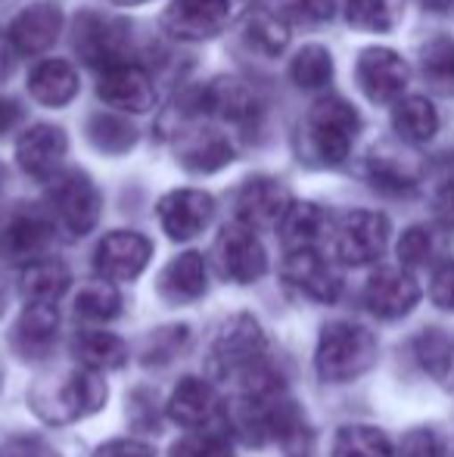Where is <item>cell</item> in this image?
<instances>
[{"mask_svg": "<svg viewBox=\"0 0 454 457\" xmlns=\"http://www.w3.org/2000/svg\"><path fill=\"white\" fill-rule=\"evenodd\" d=\"M106 395H110V389H106L103 373L75 367V370L37 379L29 392V404L44 423L62 427V423H75L97 414L106 404Z\"/></svg>", "mask_w": 454, "mask_h": 457, "instance_id": "1", "label": "cell"}, {"mask_svg": "<svg viewBox=\"0 0 454 457\" xmlns=\"http://www.w3.org/2000/svg\"><path fill=\"white\" fill-rule=\"evenodd\" d=\"M358 131H361V119L355 106L343 96L327 94L311 106L299 128V153L309 165L334 169L349 159Z\"/></svg>", "mask_w": 454, "mask_h": 457, "instance_id": "2", "label": "cell"}, {"mask_svg": "<svg viewBox=\"0 0 454 457\" xmlns=\"http://www.w3.org/2000/svg\"><path fill=\"white\" fill-rule=\"evenodd\" d=\"M376 361V337L361 324L334 320L321 330L315 367L324 383H351Z\"/></svg>", "mask_w": 454, "mask_h": 457, "instance_id": "3", "label": "cell"}, {"mask_svg": "<svg viewBox=\"0 0 454 457\" xmlns=\"http://www.w3.org/2000/svg\"><path fill=\"white\" fill-rule=\"evenodd\" d=\"M72 47L81 56V62L97 72H110V69L131 66V29L128 22L103 12L85 10L75 19L72 31Z\"/></svg>", "mask_w": 454, "mask_h": 457, "instance_id": "4", "label": "cell"}, {"mask_svg": "<svg viewBox=\"0 0 454 457\" xmlns=\"http://www.w3.org/2000/svg\"><path fill=\"white\" fill-rule=\"evenodd\" d=\"M47 203L54 224H60L72 237L91 234L100 221V212H103V196H100L97 184L78 169L60 171L56 178H50Z\"/></svg>", "mask_w": 454, "mask_h": 457, "instance_id": "5", "label": "cell"}, {"mask_svg": "<svg viewBox=\"0 0 454 457\" xmlns=\"http://www.w3.org/2000/svg\"><path fill=\"white\" fill-rule=\"evenodd\" d=\"M389 243V221L380 212L355 209L340 218L334 230V253L343 265L361 268L376 262L386 253Z\"/></svg>", "mask_w": 454, "mask_h": 457, "instance_id": "6", "label": "cell"}, {"mask_svg": "<svg viewBox=\"0 0 454 457\" xmlns=\"http://www.w3.org/2000/svg\"><path fill=\"white\" fill-rule=\"evenodd\" d=\"M54 218L37 205L19 203L0 218V255L10 262H35L54 243Z\"/></svg>", "mask_w": 454, "mask_h": 457, "instance_id": "7", "label": "cell"}, {"mask_svg": "<svg viewBox=\"0 0 454 457\" xmlns=\"http://www.w3.org/2000/svg\"><path fill=\"white\" fill-rule=\"evenodd\" d=\"M169 417L190 433H221L227 411L212 383L200 377H184L169 398Z\"/></svg>", "mask_w": 454, "mask_h": 457, "instance_id": "8", "label": "cell"}, {"mask_svg": "<svg viewBox=\"0 0 454 457\" xmlns=\"http://www.w3.org/2000/svg\"><path fill=\"white\" fill-rule=\"evenodd\" d=\"M215 265H219V274L230 283H255L268 271V255L259 237H255V230L234 221L219 234Z\"/></svg>", "mask_w": 454, "mask_h": 457, "instance_id": "9", "label": "cell"}, {"mask_svg": "<svg viewBox=\"0 0 454 457\" xmlns=\"http://www.w3.org/2000/svg\"><path fill=\"white\" fill-rule=\"evenodd\" d=\"M153 243L144 234L134 230H112L100 240L97 253H94V268H97L100 280L121 283L134 280L144 274V268L150 265Z\"/></svg>", "mask_w": 454, "mask_h": 457, "instance_id": "10", "label": "cell"}, {"mask_svg": "<svg viewBox=\"0 0 454 457\" xmlns=\"http://www.w3.org/2000/svg\"><path fill=\"white\" fill-rule=\"evenodd\" d=\"M159 224L171 240L184 243L194 240L196 234L209 228V221L215 218V199L206 190H171L159 199L156 205Z\"/></svg>", "mask_w": 454, "mask_h": 457, "instance_id": "11", "label": "cell"}, {"mask_svg": "<svg viewBox=\"0 0 454 457\" xmlns=\"http://www.w3.org/2000/svg\"><path fill=\"white\" fill-rule=\"evenodd\" d=\"M230 0H171L162 12L165 29L181 41H206L227 29Z\"/></svg>", "mask_w": 454, "mask_h": 457, "instance_id": "12", "label": "cell"}, {"mask_svg": "<svg viewBox=\"0 0 454 457\" xmlns=\"http://www.w3.org/2000/svg\"><path fill=\"white\" fill-rule=\"evenodd\" d=\"M408 66L386 47H367L358 56V87L370 103H392L408 87Z\"/></svg>", "mask_w": 454, "mask_h": 457, "instance_id": "13", "label": "cell"}, {"mask_svg": "<svg viewBox=\"0 0 454 457\" xmlns=\"http://www.w3.org/2000/svg\"><path fill=\"white\" fill-rule=\"evenodd\" d=\"M420 302V283L401 268H376L364 283V305L383 320L405 318Z\"/></svg>", "mask_w": 454, "mask_h": 457, "instance_id": "14", "label": "cell"}, {"mask_svg": "<svg viewBox=\"0 0 454 457\" xmlns=\"http://www.w3.org/2000/svg\"><path fill=\"white\" fill-rule=\"evenodd\" d=\"M66 159V134L56 125H35L19 137L16 162L35 181H50L60 175V165Z\"/></svg>", "mask_w": 454, "mask_h": 457, "instance_id": "15", "label": "cell"}, {"mask_svg": "<svg viewBox=\"0 0 454 457\" xmlns=\"http://www.w3.org/2000/svg\"><path fill=\"white\" fill-rule=\"evenodd\" d=\"M290 193L274 178H252L236 193V218L246 228H277L290 209Z\"/></svg>", "mask_w": 454, "mask_h": 457, "instance_id": "16", "label": "cell"}, {"mask_svg": "<svg viewBox=\"0 0 454 457\" xmlns=\"http://www.w3.org/2000/svg\"><path fill=\"white\" fill-rule=\"evenodd\" d=\"M284 280L290 283V287H296L302 295H309V299L324 302V305L340 299V289H343L340 274L334 271V265H330L318 249L286 253Z\"/></svg>", "mask_w": 454, "mask_h": 457, "instance_id": "17", "label": "cell"}, {"mask_svg": "<svg viewBox=\"0 0 454 457\" xmlns=\"http://www.w3.org/2000/svg\"><path fill=\"white\" fill-rule=\"evenodd\" d=\"M56 333H60V314L56 305H41V302H29L25 312L19 314L16 327H12V352L22 361H44L54 352Z\"/></svg>", "mask_w": 454, "mask_h": 457, "instance_id": "18", "label": "cell"}, {"mask_svg": "<svg viewBox=\"0 0 454 457\" xmlns=\"http://www.w3.org/2000/svg\"><path fill=\"white\" fill-rule=\"evenodd\" d=\"M60 31H62L60 6L41 0V4L25 6V10L12 19L10 44H12V50H19V54L35 56V54H44L47 47H54Z\"/></svg>", "mask_w": 454, "mask_h": 457, "instance_id": "19", "label": "cell"}, {"mask_svg": "<svg viewBox=\"0 0 454 457\" xmlns=\"http://www.w3.org/2000/svg\"><path fill=\"white\" fill-rule=\"evenodd\" d=\"M196 106L234 125H249L259 119V96L240 79H215L196 96Z\"/></svg>", "mask_w": 454, "mask_h": 457, "instance_id": "20", "label": "cell"}, {"mask_svg": "<svg viewBox=\"0 0 454 457\" xmlns=\"http://www.w3.org/2000/svg\"><path fill=\"white\" fill-rule=\"evenodd\" d=\"M175 156L187 171H219L234 159L230 140L215 128H194L175 140Z\"/></svg>", "mask_w": 454, "mask_h": 457, "instance_id": "21", "label": "cell"}, {"mask_svg": "<svg viewBox=\"0 0 454 457\" xmlns=\"http://www.w3.org/2000/svg\"><path fill=\"white\" fill-rule=\"evenodd\" d=\"M159 295L169 305H190L206 293V262L200 253H181L162 268L156 283Z\"/></svg>", "mask_w": 454, "mask_h": 457, "instance_id": "22", "label": "cell"}, {"mask_svg": "<svg viewBox=\"0 0 454 457\" xmlns=\"http://www.w3.org/2000/svg\"><path fill=\"white\" fill-rule=\"evenodd\" d=\"M97 94L103 103L125 109V112H146L153 106V81L137 66H121L103 72L97 81Z\"/></svg>", "mask_w": 454, "mask_h": 457, "instance_id": "23", "label": "cell"}, {"mask_svg": "<svg viewBox=\"0 0 454 457\" xmlns=\"http://www.w3.org/2000/svg\"><path fill=\"white\" fill-rule=\"evenodd\" d=\"M29 94L41 106H66L78 94V72L66 60H44L31 69Z\"/></svg>", "mask_w": 454, "mask_h": 457, "instance_id": "24", "label": "cell"}, {"mask_svg": "<svg viewBox=\"0 0 454 457\" xmlns=\"http://www.w3.org/2000/svg\"><path fill=\"white\" fill-rule=\"evenodd\" d=\"M327 212L315 203H293L286 209L284 221L277 224L280 240H284L286 253H305V249H318L324 230H327Z\"/></svg>", "mask_w": 454, "mask_h": 457, "instance_id": "25", "label": "cell"}, {"mask_svg": "<svg viewBox=\"0 0 454 457\" xmlns=\"http://www.w3.org/2000/svg\"><path fill=\"white\" fill-rule=\"evenodd\" d=\"M72 355L85 370L106 373L128 364V345L115 333L106 330H81L72 339Z\"/></svg>", "mask_w": 454, "mask_h": 457, "instance_id": "26", "label": "cell"}, {"mask_svg": "<svg viewBox=\"0 0 454 457\" xmlns=\"http://www.w3.org/2000/svg\"><path fill=\"white\" fill-rule=\"evenodd\" d=\"M22 295L29 302H41V305H54L56 299L66 295V289L72 287V274L60 259H35L25 265L22 271Z\"/></svg>", "mask_w": 454, "mask_h": 457, "instance_id": "27", "label": "cell"}, {"mask_svg": "<svg viewBox=\"0 0 454 457\" xmlns=\"http://www.w3.org/2000/svg\"><path fill=\"white\" fill-rule=\"evenodd\" d=\"M411 349L420 367H424L436 383L454 386V337L439 330V327H430V330L414 337Z\"/></svg>", "mask_w": 454, "mask_h": 457, "instance_id": "28", "label": "cell"}, {"mask_svg": "<svg viewBox=\"0 0 454 457\" xmlns=\"http://www.w3.org/2000/svg\"><path fill=\"white\" fill-rule=\"evenodd\" d=\"M392 128L408 144H426L439 131V115L426 96H401L392 109Z\"/></svg>", "mask_w": 454, "mask_h": 457, "instance_id": "29", "label": "cell"}, {"mask_svg": "<svg viewBox=\"0 0 454 457\" xmlns=\"http://www.w3.org/2000/svg\"><path fill=\"white\" fill-rule=\"evenodd\" d=\"M240 31H243V41H246L255 54H265V56L284 54V47L290 44V25L268 10L246 12Z\"/></svg>", "mask_w": 454, "mask_h": 457, "instance_id": "30", "label": "cell"}, {"mask_svg": "<svg viewBox=\"0 0 454 457\" xmlns=\"http://www.w3.org/2000/svg\"><path fill=\"white\" fill-rule=\"evenodd\" d=\"M420 72L433 94L454 96V41L445 35L433 37L420 50Z\"/></svg>", "mask_w": 454, "mask_h": 457, "instance_id": "31", "label": "cell"}, {"mask_svg": "<svg viewBox=\"0 0 454 457\" xmlns=\"http://www.w3.org/2000/svg\"><path fill=\"white\" fill-rule=\"evenodd\" d=\"M330 457H395L392 442L383 429L351 423L343 427L334 439V454Z\"/></svg>", "mask_w": 454, "mask_h": 457, "instance_id": "32", "label": "cell"}, {"mask_svg": "<svg viewBox=\"0 0 454 457\" xmlns=\"http://www.w3.org/2000/svg\"><path fill=\"white\" fill-rule=\"evenodd\" d=\"M290 75L302 91H324L330 85V79H334V56L321 44H309V47H302L293 56Z\"/></svg>", "mask_w": 454, "mask_h": 457, "instance_id": "33", "label": "cell"}, {"mask_svg": "<svg viewBox=\"0 0 454 457\" xmlns=\"http://www.w3.org/2000/svg\"><path fill=\"white\" fill-rule=\"evenodd\" d=\"M121 312V295L110 280H91L81 287L78 299H75V314L94 324H106Z\"/></svg>", "mask_w": 454, "mask_h": 457, "instance_id": "34", "label": "cell"}, {"mask_svg": "<svg viewBox=\"0 0 454 457\" xmlns=\"http://www.w3.org/2000/svg\"><path fill=\"white\" fill-rule=\"evenodd\" d=\"M87 140H91L97 150L103 153H128L134 144H137V128L128 119H119V115H94L87 121Z\"/></svg>", "mask_w": 454, "mask_h": 457, "instance_id": "35", "label": "cell"}, {"mask_svg": "<svg viewBox=\"0 0 454 457\" xmlns=\"http://www.w3.org/2000/svg\"><path fill=\"white\" fill-rule=\"evenodd\" d=\"M442 255V234L436 228H426V224H417V228H408L399 240V259L401 265L408 268H426L433 262H439Z\"/></svg>", "mask_w": 454, "mask_h": 457, "instance_id": "36", "label": "cell"}, {"mask_svg": "<svg viewBox=\"0 0 454 457\" xmlns=\"http://www.w3.org/2000/svg\"><path fill=\"white\" fill-rule=\"evenodd\" d=\"M399 0H349L345 19L358 31H389L395 25Z\"/></svg>", "mask_w": 454, "mask_h": 457, "instance_id": "37", "label": "cell"}, {"mask_svg": "<svg viewBox=\"0 0 454 457\" xmlns=\"http://www.w3.org/2000/svg\"><path fill=\"white\" fill-rule=\"evenodd\" d=\"M171 457H234L225 433H190L175 442Z\"/></svg>", "mask_w": 454, "mask_h": 457, "instance_id": "38", "label": "cell"}, {"mask_svg": "<svg viewBox=\"0 0 454 457\" xmlns=\"http://www.w3.org/2000/svg\"><path fill=\"white\" fill-rule=\"evenodd\" d=\"M187 339V327H162V330H156L150 339H146V364L153 361H165V358H171L177 349H181V343Z\"/></svg>", "mask_w": 454, "mask_h": 457, "instance_id": "39", "label": "cell"}, {"mask_svg": "<svg viewBox=\"0 0 454 457\" xmlns=\"http://www.w3.org/2000/svg\"><path fill=\"white\" fill-rule=\"evenodd\" d=\"M284 10H286V16L299 19V22L321 25V22H330V19H334L336 0H286Z\"/></svg>", "mask_w": 454, "mask_h": 457, "instance_id": "40", "label": "cell"}, {"mask_svg": "<svg viewBox=\"0 0 454 457\" xmlns=\"http://www.w3.org/2000/svg\"><path fill=\"white\" fill-rule=\"evenodd\" d=\"M445 448H442V439H439L433 429H411L405 433L401 439V448H399V457H442Z\"/></svg>", "mask_w": 454, "mask_h": 457, "instance_id": "41", "label": "cell"}, {"mask_svg": "<svg viewBox=\"0 0 454 457\" xmlns=\"http://www.w3.org/2000/svg\"><path fill=\"white\" fill-rule=\"evenodd\" d=\"M430 299L436 308L454 314V259L442 262L433 274V287H430Z\"/></svg>", "mask_w": 454, "mask_h": 457, "instance_id": "42", "label": "cell"}, {"mask_svg": "<svg viewBox=\"0 0 454 457\" xmlns=\"http://www.w3.org/2000/svg\"><path fill=\"white\" fill-rule=\"evenodd\" d=\"M94 457H153V448L140 439H112L100 445Z\"/></svg>", "mask_w": 454, "mask_h": 457, "instance_id": "43", "label": "cell"}, {"mask_svg": "<svg viewBox=\"0 0 454 457\" xmlns=\"http://www.w3.org/2000/svg\"><path fill=\"white\" fill-rule=\"evenodd\" d=\"M0 457H56L50 448H44L41 442H31V439H16L10 445L0 448Z\"/></svg>", "mask_w": 454, "mask_h": 457, "instance_id": "44", "label": "cell"}, {"mask_svg": "<svg viewBox=\"0 0 454 457\" xmlns=\"http://www.w3.org/2000/svg\"><path fill=\"white\" fill-rule=\"evenodd\" d=\"M436 218L445 228L454 230V178L449 184H442V190L436 193Z\"/></svg>", "mask_w": 454, "mask_h": 457, "instance_id": "45", "label": "cell"}, {"mask_svg": "<svg viewBox=\"0 0 454 457\" xmlns=\"http://www.w3.org/2000/svg\"><path fill=\"white\" fill-rule=\"evenodd\" d=\"M16 119H19V106L12 100H6V96H0V134L10 131Z\"/></svg>", "mask_w": 454, "mask_h": 457, "instance_id": "46", "label": "cell"}, {"mask_svg": "<svg viewBox=\"0 0 454 457\" xmlns=\"http://www.w3.org/2000/svg\"><path fill=\"white\" fill-rule=\"evenodd\" d=\"M10 75V37L0 35V81Z\"/></svg>", "mask_w": 454, "mask_h": 457, "instance_id": "47", "label": "cell"}, {"mask_svg": "<svg viewBox=\"0 0 454 457\" xmlns=\"http://www.w3.org/2000/svg\"><path fill=\"white\" fill-rule=\"evenodd\" d=\"M420 4H424L426 10H433V12H445V10H451V6H454V0H420Z\"/></svg>", "mask_w": 454, "mask_h": 457, "instance_id": "48", "label": "cell"}, {"mask_svg": "<svg viewBox=\"0 0 454 457\" xmlns=\"http://www.w3.org/2000/svg\"><path fill=\"white\" fill-rule=\"evenodd\" d=\"M112 4H119V6H140V4H146V0H112Z\"/></svg>", "mask_w": 454, "mask_h": 457, "instance_id": "49", "label": "cell"}, {"mask_svg": "<svg viewBox=\"0 0 454 457\" xmlns=\"http://www.w3.org/2000/svg\"><path fill=\"white\" fill-rule=\"evenodd\" d=\"M0 314H4V293H0Z\"/></svg>", "mask_w": 454, "mask_h": 457, "instance_id": "50", "label": "cell"}, {"mask_svg": "<svg viewBox=\"0 0 454 457\" xmlns=\"http://www.w3.org/2000/svg\"><path fill=\"white\" fill-rule=\"evenodd\" d=\"M0 178H4V175H0Z\"/></svg>", "mask_w": 454, "mask_h": 457, "instance_id": "51", "label": "cell"}]
</instances>
